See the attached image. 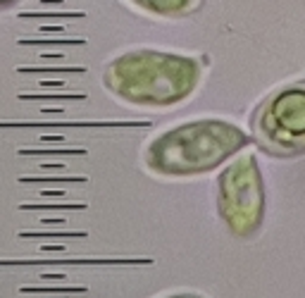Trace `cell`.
<instances>
[{"mask_svg":"<svg viewBox=\"0 0 305 298\" xmlns=\"http://www.w3.org/2000/svg\"><path fill=\"white\" fill-rule=\"evenodd\" d=\"M19 0H0V12H5V10H12L14 5H17Z\"/></svg>","mask_w":305,"mask_h":298,"instance_id":"cell-7","label":"cell"},{"mask_svg":"<svg viewBox=\"0 0 305 298\" xmlns=\"http://www.w3.org/2000/svg\"><path fill=\"white\" fill-rule=\"evenodd\" d=\"M251 131L272 155L305 153V79L274 88L255 110Z\"/></svg>","mask_w":305,"mask_h":298,"instance_id":"cell-4","label":"cell"},{"mask_svg":"<svg viewBox=\"0 0 305 298\" xmlns=\"http://www.w3.org/2000/svg\"><path fill=\"white\" fill-rule=\"evenodd\" d=\"M203 64L162 50H129L110 60L103 86L112 96L136 107H172L191 96L200 84Z\"/></svg>","mask_w":305,"mask_h":298,"instance_id":"cell-1","label":"cell"},{"mask_svg":"<svg viewBox=\"0 0 305 298\" xmlns=\"http://www.w3.org/2000/svg\"><path fill=\"white\" fill-rule=\"evenodd\" d=\"M162 298H207L198 291H179V294H169V296H162Z\"/></svg>","mask_w":305,"mask_h":298,"instance_id":"cell-6","label":"cell"},{"mask_svg":"<svg viewBox=\"0 0 305 298\" xmlns=\"http://www.w3.org/2000/svg\"><path fill=\"white\" fill-rule=\"evenodd\" d=\"M267 208L265 179L255 155L246 153L229 162L217 179V213L236 236H253L262 227Z\"/></svg>","mask_w":305,"mask_h":298,"instance_id":"cell-3","label":"cell"},{"mask_svg":"<svg viewBox=\"0 0 305 298\" xmlns=\"http://www.w3.org/2000/svg\"><path fill=\"white\" fill-rule=\"evenodd\" d=\"M136 7L151 12V14H160V17H179V14H188L200 5V0H131Z\"/></svg>","mask_w":305,"mask_h":298,"instance_id":"cell-5","label":"cell"},{"mask_svg":"<svg viewBox=\"0 0 305 298\" xmlns=\"http://www.w3.org/2000/svg\"><path fill=\"white\" fill-rule=\"evenodd\" d=\"M248 146L246 131L227 119L203 117L164 129L143 150L146 167L160 177H196L217 170Z\"/></svg>","mask_w":305,"mask_h":298,"instance_id":"cell-2","label":"cell"}]
</instances>
